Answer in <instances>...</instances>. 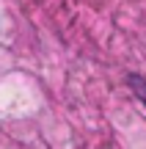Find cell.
<instances>
[{"label":"cell","instance_id":"1","mask_svg":"<svg viewBox=\"0 0 146 149\" xmlns=\"http://www.w3.org/2000/svg\"><path fill=\"white\" fill-rule=\"evenodd\" d=\"M130 86H132V91L141 97V100H143V105H146V80H143V77H135V74H132V77H130Z\"/></svg>","mask_w":146,"mask_h":149}]
</instances>
